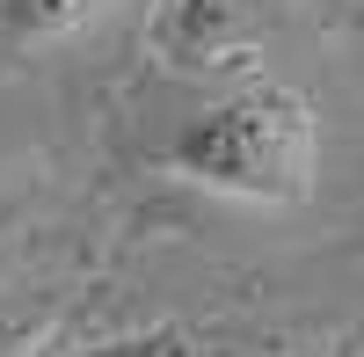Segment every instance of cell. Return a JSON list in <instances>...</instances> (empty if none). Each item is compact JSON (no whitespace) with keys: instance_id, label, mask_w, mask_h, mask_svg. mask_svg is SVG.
I'll list each match as a JSON object with an SVG mask.
<instances>
[{"instance_id":"3957f363","label":"cell","mask_w":364,"mask_h":357,"mask_svg":"<svg viewBox=\"0 0 364 357\" xmlns=\"http://www.w3.org/2000/svg\"><path fill=\"white\" fill-rule=\"evenodd\" d=\"M124 0H0V29L15 44H66L80 29H95L102 15H117Z\"/></svg>"},{"instance_id":"277c9868","label":"cell","mask_w":364,"mask_h":357,"mask_svg":"<svg viewBox=\"0 0 364 357\" xmlns=\"http://www.w3.org/2000/svg\"><path fill=\"white\" fill-rule=\"evenodd\" d=\"M73 357H204L197 329H175V321H161V329H139V336H109L95 350H73Z\"/></svg>"},{"instance_id":"5b68a950","label":"cell","mask_w":364,"mask_h":357,"mask_svg":"<svg viewBox=\"0 0 364 357\" xmlns=\"http://www.w3.org/2000/svg\"><path fill=\"white\" fill-rule=\"evenodd\" d=\"M51 329V307H29V299H0V357H37Z\"/></svg>"},{"instance_id":"6da1fadb","label":"cell","mask_w":364,"mask_h":357,"mask_svg":"<svg viewBox=\"0 0 364 357\" xmlns=\"http://www.w3.org/2000/svg\"><path fill=\"white\" fill-rule=\"evenodd\" d=\"M161 161L233 204H306L321 175V117L291 80H248L182 117Z\"/></svg>"},{"instance_id":"7a4b0ae2","label":"cell","mask_w":364,"mask_h":357,"mask_svg":"<svg viewBox=\"0 0 364 357\" xmlns=\"http://www.w3.org/2000/svg\"><path fill=\"white\" fill-rule=\"evenodd\" d=\"M262 37V0H168L154 22V44L168 66H233Z\"/></svg>"}]
</instances>
